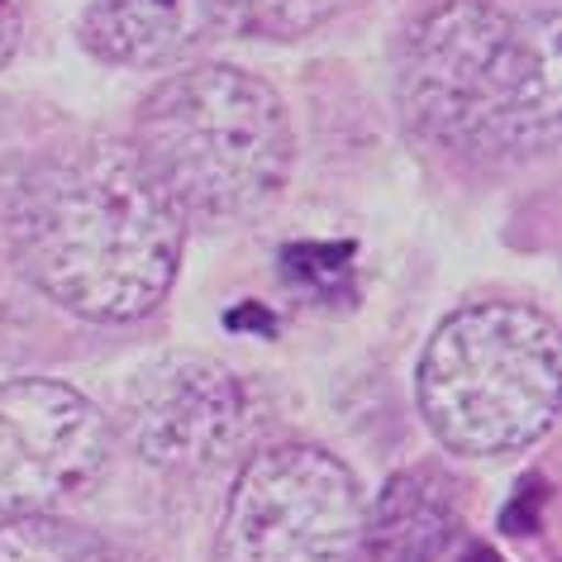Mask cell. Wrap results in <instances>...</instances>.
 I'll return each mask as SVG.
<instances>
[{"label":"cell","instance_id":"obj_1","mask_svg":"<svg viewBox=\"0 0 562 562\" xmlns=\"http://www.w3.org/2000/svg\"><path fill=\"white\" fill-rule=\"evenodd\" d=\"M20 272L67 315L124 325L177 281L187 224L158 195L130 144L87 138L53 148L20 177L10 201Z\"/></svg>","mask_w":562,"mask_h":562},{"label":"cell","instance_id":"obj_2","mask_svg":"<svg viewBox=\"0 0 562 562\" xmlns=\"http://www.w3.org/2000/svg\"><path fill=\"white\" fill-rule=\"evenodd\" d=\"M553 5L539 30L491 0H439L405 30L401 115L425 144L468 162H539L558 148Z\"/></svg>","mask_w":562,"mask_h":562},{"label":"cell","instance_id":"obj_3","mask_svg":"<svg viewBox=\"0 0 562 562\" xmlns=\"http://www.w3.org/2000/svg\"><path fill=\"white\" fill-rule=\"evenodd\" d=\"M130 148L172 215L205 229L262 215L296 162L281 95L234 63H195L158 81L138 105Z\"/></svg>","mask_w":562,"mask_h":562},{"label":"cell","instance_id":"obj_4","mask_svg":"<svg viewBox=\"0 0 562 562\" xmlns=\"http://www.w3.org/2000/svg\"><path fill=\"white\" fill-rule=\"evenodd\" d=\"M558 325L533 305H462L419 358V415L448 453L501 458L533 448L558 419Z\"/></svg>","mask_w":562,"mask_h":562},{"label":"cell","instance_id":"obj_5","mask_svg":"<svg viewBox=\"0 0 562 562\" xmlns=\"http://www.w3.org/2000/svg\"><path fill=\"white\" fill-rule=\"evenodd\" d=\"M362 519L353 468L319 443H272L238 468L215 562H344Z\"/></svg>","mask_w":562,"mask_h":562},{"label":"cell","instance_id":"obj_6","mask_svg":"<svg viewBox=\"0 0 562 562\" xmlns=\"http://www.w3.org/2000/svg\"><path fill=\"white\" fill-rule=\"evenodd\" d=\"M258 391L201 353L144 362L120 396V439L158 472H215L258 434Z\"/></svg>","mask_w":562,"mask_h":562},{"label":"cell","instance_id":"obj_7","mask_svg":"<svg viewBox=\"0 0 562 562\" xmlns=\"http://www.w3.org/2000/svg\"><path fill=\"white\" fill-rule=\"evenodd\" d=\"M105 415L67 382H0V519L63 515L110 472Z\"/></svg>","mask_w":562,"mask_h":562},{"label":"cell","instance_id":"obj_8","mask_svg":"<svg viewBox=\"0 0 562 562\" xmlns=\"http://www.w3.org/2000/svg\"><path fill=\"white\" fill-rule=\"evenodd\" d=\"M462 519L453 476L434 462H415L362 505L353 548L344 562H439Z\"/></svg>","mask_w":562,"mask_h":562},{"label":"cell","instance_id":"obj_9","mask_svg":"<svg viewBox=\"0 0 562 562\" xmlns=\"http://www.w3.org/2000/svg\"><path fill=\"white\" fill-rule=\"evenodd\" d=\"M77 38L105 67H162L210 38V24L201 0H91Z\"/></svg>","mask_w":562,"mask_h":562},{"label":"cell","instance_id":"obj_10","mask_svg":"<svg viewBox=\"0 0 562 562\" xmlns=\"http://www.w3.org/2000/svg\"><path fill=\"white\" fill-rule=\"evenodd\" d=\"M210 38H301L358 0H201Z\"/></svg>","mask_w":562,"mask_h":562},{"label":"cell","instance_id":"obj_11","mask_svg":"<svg viewBox=\"0 0 562 562\" xmlns=\"http://www.w3.org/2000/svg\"><path fill=\"white\" fill-rule=\"evenodd\" d=\"M0 562H134L105 533H91L63 515L0 519Z\"/></svg>","mask_w":562,"mask_h":562},{"label":"cell","instance_id":"obj_12","mask_svg":"<svg viewBox=\"0 0 562 562\" xmlns=\"http://www.w3.org/2000/svg\"><path fill=\"white\" fill-rule=\"evenodd\" d=\"M20 44V10L10 0H0V67L10 63V53Z\"/></svg>","mask_w":562,"mask_h":562}]
</instances>
